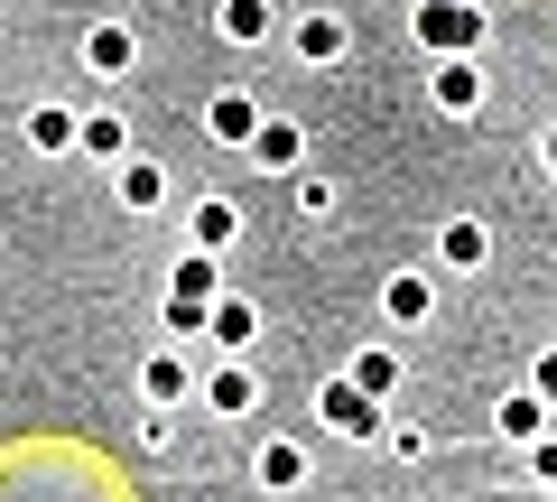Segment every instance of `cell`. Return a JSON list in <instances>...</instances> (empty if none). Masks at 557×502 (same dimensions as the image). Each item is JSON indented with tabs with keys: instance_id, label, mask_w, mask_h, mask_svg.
<instances>
[{
	"instance_id": "cell-1",
	"label": "cell",
	"mask_w": 557,
	"mask_h": 502,
	"mask_svg": "<svg viewBox=\"0 0 557 502\" xmlns=\"http://www.w3.org/2000/svg\"><path fill=\"white\" fill-rule=\"evenodd\" d=\"M418 28H428L437 47H465V38H474V10H465V0H428V20H418Z\"/></svg>"
},
{
	"instance_id": "cell-2",
	"label": "cell",
	"mask_w": 557,
	"mask_h": 502,
	"mask_svg": "<svg viewBox=\"0 0 557 502\" xmlns=\"http://www.w3.org/2000/svg\"><path fill=\"white\" fill-rule=\"evenodd\" d=\"M437 102H446V112H474V102H483L474 65H446V75H437Z\"/></svg>"
},
{
	"instance_id": "cell-3",
	"label": "cell",
	"mask_w": 557,
	"mask_h": 502,
	"mask_svg": "<svg viewBox=\"0 0 557 502\" xmlns=\"http://www.w3.org/2000/svg\"><path fill=\"white\" fill-rule=\"evenodd\" d=\"M381 307H391L399 326H418V317H428V280H391V289H381Z\"/></svg>"
},
{
	"instance_id": "cell-4",
	"label": "cell",
	"mask_w": 557,
	"mask_h": 502,
	"mask_svg": "<svg viewBox=\"0 0 557 502\" xmlns=\"http://www.w3.org/2000/svg\"><path fill=\"white\" fill-rule=\"evenodd\" d=\"M298 57H307V65L344 57V28H335V20H307V28H298Z\"/></svg>"
},
{
	"instance_id": "cell-5",
	"label": "cell",
	"mask_w": 557,
	"mask_h": 502,
	"mask_svg": "<svg viewBox=\"0 0 557 502\" xmlns=\"http://www.w3.org/2000/svg\"><path fill=\"white\" fill-rule=\"evenodd\" d=\"M270 28V0H223V38H260Z\"/></svg>"
},
{
	"instance_id": "cell-6",
	"label": "cell",
	"mask_w": 557,
	"mask_h": 502,
	"mask_svg": "<svg viewBox=\"0 0 557 502\" xmlns=\"http://www.w3.org/2000/svg\"><path fill=\"white\" fill-rule=\"evenodd\" d=\"M214 131H223V140H260V121H251V102H242V94L214 102Z\"/></svg>"
},
{
	"instance_id": "cell-7",
	"label": "cell",
	"mask_w": 557,
	"mask_h": 502,
	"mask_svg": "<svg viewBox=\"0 0 557 502\" xmlns=\"http://www.w3.org/2000/svg\"><path fill=\"white\" fill-rule=\"evenodd\" d=\"M84 57H94L102 75H121V65H131V38H121V28H94V38H84Z\"/></svg>"
},
{
	"instance_id": "cell-8",
	"label": "cell",
	"mask_w": 557,
	"mask_h": 502,
	"mask_svg": "<svg viewBox=\"0 0 557 502\" xmlns=\"http://www.w3.org/2000/svg\"><path fill=\"white\" fill-rule=\"evenodd\" d=\"M196 242L223 252V242H233V205H196Z\"/></svg>"
},
{
	"instance_id": "cell-9",
	"label": "cell",
	"mask_w": 557,
	"mask_h": 502,
	"mask_svg": "<svg viewBox=\"0 0 557 502\" xmlns=\"http://www.w3.org/2000/svg\"><path fill=\"white\" fill-rule=\"evenodd\" d=\"M260 159L288 168V159H298V131H288V121H260Z\"/></svg>"
},
{
	"instance_id": "cell-10",
	"label": "cell",
	"mask_w": 557,
	"mask_h": 502,
	"mask_svg": "<svg viewBox=\"0 0 557 502\" xmlns=\"http://www.w3.org/2000/svg\"><path fill=\"white\" fill-rule=\"evenodd\" d=\"M446 261H483V223H446Z\"/></svg>"
},
{
	"instance_id": "cell-11",
	"label": "cell",
	"mask_w": 557,
	"mask_h": 502,
	"mask_svg": "<svg viewBox=\"0 0 557 502\" xmlns=\"http://www.w3.org/2000/svg\"><path fill=\"white\" fill-rule=\"evenodd\" d=\"M354 391H362V401H372V391H391V354H362V363H354Z\"/></svg>"
},
{
	"instance_id": "cell-12",
	"label": "cell",
	"mask_w": 557,
	"mask_h": 502,
	"mask_svg": "<svg viewBox=\"0 0 557 502\" xmlns=\"http://www.w3.org/2000/svg\"><path fill=\"white\" fill-rule=\"evenodd\" d=\"M260 475H270V483H298V446H260Z\"/></svg>"
},
{
	"instance_id": "cell-13",
	"label": "cell",
	"mask_w": 557,
	"mask_h": 502,
	"mask_svg": "<svg viewBox=\"0 0 557 502\" xmlns=\"http://www.w3.org/2000/svg\"><path fill=\"white\" fill-rule=\"evenodd\" d=\"M325 419H344V428H362L372 409H362V391H325Z\"/></svg>"
},
{
	"instance_id": "cell-14",
	"label": "cell",
	"mask_w": 557,
	"mask_h": 502,
	"mask_svg": "<svg viewBox=\"0 0 557 502\" xmlns=\"http://www.w3.org/2000/svg\"><path fill=\"white\" fill-rule=\"evenodd\" d=\"M530 391H539V401H557V354H539V363H530Z\"/></svg>"
},
{
	"instance_id": "cell-15",
	"label": "cell",
	"mask_w": 557,
	"mask_h": 502,
	"mask_svg": "<svg viewBox=\"0 0 557 502\" xmlns=\"http://www.w3.org/2000/svg\"><path fill=\"white\" fill-rule=\"evenodd\" d=\"M539 475H548V483H557V438H548V446H539Z\"/></svg>"
},
{
	"instance_id": "cell-16",
	"label": "cell",
	"mask_w": 557,
	"mask_h": 502,
	"mask_svg": "<svg viewBox=\"0 0 557 502\" xmlns=\"http://www.w3.org/2000/svg\"><path fill=\"white\" fill-rule=\"evenodd\" d=\"M548 177H557V131H548Z\"/></svg>"
}]
</instances>
